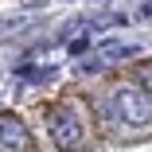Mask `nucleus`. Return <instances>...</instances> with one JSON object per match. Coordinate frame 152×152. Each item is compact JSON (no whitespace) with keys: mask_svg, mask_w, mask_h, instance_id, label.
Masks as SVG:
<instances>
[{"mask_svg":"<svg viewBox=\"0 0 152 152\" xmlns=\"http://www.w3.org/2000/svg\"><path fill=\"white\" fill-rule=\"evenodd\" d=\"M47 133H51V140H55L58 148H74V144L82 140V121H74V117H66V113H51Z\"/></svg>","mask_w":152,"mask_h":152,"instance_id":"f257e3e1","label":"nucleus"},{"mask_svg":"<svg viewBox=\"0 0 152 152\" xmlns=\"http://www.w3.org/2000/svg\"><path fill=\"white\" fill-rule=\"evenodd\" d=\"M0 144H8V148H31L27 144V133H23V125L16 117H0Z\"/></svg>","mask_w":152,"mask_h":152,"instance_id":"f03ea898","label":"nucleus"}]
</instances>
